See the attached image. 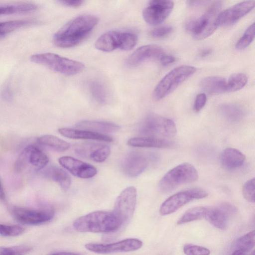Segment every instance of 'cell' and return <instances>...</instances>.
<instances>
[{
    "label": "cell",
    "mask_w": 255,
    "mask_h": 255,
    "mask_svg": "<svg viewBox=\"0 0 255 255\" xmlns=\"http://www.w3.org/2000/svg\"><path fill=\"white\" fill-rule=\"evenodd\" d=\"M137 41V34L132 31L111 30L99 37L95 46L98 50L103 52H111L117 49L128 51L135 46Z\"/></svg>",
    "instance_id": "5"
},
{
    "label": "cell",
    "mask_w": 255,
    "mask_h": 255,
    "mask_svg": "<svg viewBox=\"0 0 255 255\" xmlns=\"http://www.w3.org/2000/svg\"><path fill=\"white\" fill-rule=\"evenodd\" d=\"M128 144L136 147H153L169 148L174 146V143L168 140L152 137H133L128 141Z\"/></svg>",
    "instance_id": "24"
},
{
    "label": "cell",
    "mask_w": 255,
    "mask_h": 255,
    "mask_svg": "<svg viewBox=\"0 0 255 255\" xmlns=\"http://www.w3.org/2000/svg\"><path fill=\"white\" fill-rule=\"evenodd\" d=\"M174 3L171 0H150L143 11V19L149 24H159L170 15Z\"/></svg>",
    "instance_id": "13"
},
{
    "label": "cell",
    "mask_w": 255,
    "mask_h": 255,
    "mask_svg": "<svg viewBox=\"0 0 255 255\" xmlns=\"http://www.w3.org/2000/svg\"><path fill=\"white\" fill-rule=\"evenodd\" d=\"M255 23H252L246 29L242 36L239 39L236 45V48L239 50L247 48L255 38Z\"/></svg>",
    "instance_id": "35"
},
{
    "label": "cell",
    "mask_w": 255,
    "mask_h": 255,
    "mask_svg": "<svg viewBox=\"0 0 255 255\" xmlns=\"http://www.w3.org/2000/svg\"><path fill=\"white\" fill-rule=\"evenodd\" d=\"M172 27L170 25L161 26L151 30L149 34L154 38H163L168 35L172 32Z\"/></svg>",
    "instance_id": "40"
},
{
    "label": "cell",
    "mask_w": 255,
    "mask_h": 255,
    "mask_svg": "<svg viewBox=\"0 0 255 255\" xmlns=\"http://www.w3.org/2000/svg\"><path fill=\"white\" fill-rule=\"evenodd\" d=\"M159 60L162 65L166 66L174 62L176 58L173 56L164 53Z\"/></svg>",
    "instance_id": "43"
},
{
    "label": "cell",
    "mask_w": 255,
    "mask_h": 255,
    "mask_svg": "<svg viewBox=\"0 0 255 255\" xmlns=\"http://www.w3.org/2000/svg\"><path fill=\"white\" fill-rule=\"evenodd\" d=\"M24 229L18 225L0 224V235L5 237H14L23 233Z\"/></svg>",
    "instance_id": "38"
},
{
    "label": "cell",
    "mask_w": 255,
    "mask_h": 255,
    "mask_svg": "<svg viewBox=\"0 0 255 255\" xmlns=\"http://www.w3.org/2000/svg\"><path fill=\"white\" fill-rule=\"evenodd\" d=\"M196 71L195 67L181 65L168 72L155 87L153 97L159 100L173 92L180 84L191 77Z\"/></svg>",
    "instance_id": "7"
},
{
    "label": "cell",
    "mask_w": 255,
    "mask_h": 255,
    "mask_svg": "<svg viewBox=\"0 0 255 255\" xmlns=\"http://www.w3.org/2000/svg\"><path fill=\"white\" fill-rule=\"evenodd\" d=\"M142 246V242L137 239L130 238L109 244L89 243L85 248L91 252L101 254L117 252H128L137 250Z\"/></svg>",
    "instance_id": "15"
},
{
    "label": "cell",
    "mask_w": 255,
    "mask_h": 255,
    "mask_svg": "<svg viewBox=\"0 0 255 255\" xmlns=\"http://www.w3.org/2000/svg\"><path fill=\"white\" fill-rule=\"evenodd\" d=\"M163 50L155 45H145L139 47L127 59L126 65L128 67L136 66L149 59H158L164 54Z\"/></svg>",
    "instance_id": "19"
},
{
    "label": "cell",
    "mask_w": 255,
    "mask_h": 255,
    "mask_svg": "<svg viewBox=\"0 0 255 255\" xmlns=\"http://www.w3.org/2000/svg\"><path fill=\"white\" fill-rule=\"evenodd\" d=\"M141 134L148 137H172L177 132L175 123L170 119L154 114L146 116L139 128Z\"/></svg>",
    "instance_id": "8"
},
{
    "label": "cell",
    "mask_w": 255,
    "mask_h": 255,
    "mask_svg": "<svg viewBox=\"0 0 255 255\" xmlns=\"http://www.w3.org/2000/svg\"><path fill=\"white\" fill-rule=\"evenodd\" d=\"M200 86L203 90L211 94H218L227 92V81L221 77H206L201 80Z\"/></svg>",
    "instance_id": "27"
},
{
    "label": "cell",
    "mask_w": 255,
    "mask_h": 255,
    "mask_svg": "<svg viewBox=\"0 0 255 255\" xmlns=\"http://www.w3.org/2000/svg\"><path fill=\"white\" fill-rule=\"evenodd\" d=\"M251 255H255V251H253Z\"/></svg>",
    "instance_id": "49"
},
{
    "label": "cell",
    "mask_w": 255,
    "mask_h": 255,
    "mask_svg": "<svg viewBox=\"0 0 255 255\" xmlns=\"http://www.w3.org/2000/svg\"><path fill=\"white\" fill-rule=\"evenodd\" d=\"M32 19L14 20L0 22V36L5 35L19 28L34 24Z\"/></svg>",
    "instance_id": "32"
},
{
    "label": "cell",
    "mask_w": 255,
    "mask_h": 255,
    "mask_svg": "<svg viewBox=\"0 0 255 255\" xmlns=\"http://www.w3.org/2000/svg\"><path fill=\"white\" fill-rule=\"evenodd\" d=\"M58 2L67 7H78L83 4L84 1L79 0H58Z\"/></svg>",
    "instance_id": "42"
},
{
    "label": "cell",
    "mask_w": 255,
    "mask_h": 255,
    "mask_svg": "<svg viewBox=\"0 0 255 255\" xmlns=\"http://www.w3.org/2000/svg\"><path fill=\"white\" fill-rule=\"evenodd\" d=\"M237 211L234 205L223 202L214 207H207L204 218L215 227L225 230L228 226L230 218Z\"/></svg>",
    "instance_id": "14"
},
{
    "label": "cell",
    "mask_w": 255,
    "mask_h": 255,
    "mask_svg": "<svg viewBox=\"0 0 255 255\" xmlns=\"http://www.w3.org/2000/svg\"><path fill=\"white\" fill-rule=\"evenodd\" d=\"M50 255H83L78 253L68 252H60L52 254Z\"/></svg>",
    "instance_id": "45"
},
{
    "label": "cell",
    "mask_w": 255,
    "mask_h": 255,
    "mask_svg": "<svg viewBox=\"0 0 255 255\" xmlns=\"http://www.w3.org/2000/svg\"><path fill=\"white\" fill-rule=\"evenodd\" d=\"M98 21V18L92 14H84L75 17L54 34V44L63 48L77 45L89 35Z\"/></svg>",
    "instance_id": "1"
},
{
    "label": "cell",
    "mask_w": 255,
    "mask_h": 255,
    "mask_svg": "<svg viewBox=\"0 0 255 255\" xmlns=\"http://www.w3.org/2000/svg\"><path fill=\"white\" fill-rule=\"evenodd\" d=\"M219 111L222 116L226 120L231 122H239L245 115L243 108L234 104H223L220 106Z\"/></svg>",
    "instance_id": "28"
},
{
    "label": "cell",
    "mask_w": 255,
    "mask_h": 255,
    "mask_svg": "<svg viewBox=\"0 0 255 255\" xmlns=\"http://www.w3.org/2000/svg\"><path fill=\"white\" fill-rule=\"evenodd\" d=\"M136 190L133 186L125 189L117 197L112 212L122 225L132 218L136 203Z\"/></svg>",
    "instance_id": "10"
},
{
    "label": "cell",
    "mask_w": 255,
    "mask_h": 255,
    "mask_svg": "<svg viewBox=\"0 0 255 255\" xmlns=\"http://www.w3.org/2000/svg\"><path fill=\"white\" fill-rule=\"evenodd\" d=\"M122 223L113 212L97 211L80 217L73 223L74 228L79 232L111 233L117 231Z\"/></svg>",
    "instance_id": "2"
},
{
    "label": "cell",
    "mask_w": 255,
    "mask_h": 255,
    "mask_svg": "<svg viewBox=\"0 0 255 255\" xmlns=\"http://www.w3.org/2000/svg\"><path fill=\"white\" fill-rule=\"evenodd\" d=\"M208 1H200V0H194V1H188V3L189 5L193 6H199L201 5L204 4L208 3Z\"/></svg>",
    "instance_id": "44"
},
{
    "label": "cell",
    "mask_w": 255,
    "mask_h": 255,
    "mask_svg": "<svg viewBox=\"0 0 255 255\" xmlns=\"http://www.w3.org/2000/svg\"><path fill=\"white\" fill-rule=\"evenodd\" d=\"M2 93V96L5 98H9V97L11 96L10 92H9V89L7 88L5 89Z\"/></svg>",
    "instance_id": "48"
},
{
    "label": "cell",
    "mask_w": 255,
    "mask_h": 255,
    "mask_svg": "<svg viewBox=\"0 0 255 255\" xmlns=\"http://www.w3.org/2000/svg\"><path fill=\"white\" fill-rule=\"evenodd\" d=\"M198 172L191 164L184 163L167 172L159 183V188L163 192L172 191L178 186L197 180Z\"/></svg>",
    "instance_id": "6"
},
{
    "label": "cell",
    "mask_w": 255,
    "mask_h": 255,
    "mask_svg": "<svg viewBox=\"0 0 255 255\" xmlns=\"http://www.w3.org/2000/svg\"><path fill=\"white\" fill-rule=\"evenodd\" d=\"M208 193L201 188H195L177 193L167 199L161 205L159 213L162 216L172 214L194 199L206 197Z\"/></svg>",
    "instance_id": "11"
},
{
    "label": "cell",
    "mask_w": 255,
    "mask_h": 255,
    "mask_svg": "<svg viewBox=\"0 0 255 255\" xmlns=\"http://www.w3.org/2000/svg\"><path fill=\"white\" fill-rule=\"evenodd\" d=\"M90 95L97 103L103 104L108 100V93L105 85L96 80L90 81L88 84Z\"/></svg>",
    "instance_id": "30"
},
{
    "label": "cell",
    "mask_w": 255,
    "mask_h": 255,
    "mask_svg": "<svg viewBox=\"0 0 255 255\" xmlns=\"http://www.w3.org/2000/svg\"><path fill=\"white\" fill-rule=\"evenodd\" d=\"M255 245V231H252L238 239L231 255H249Z\"/></svg>",
    "instance_id": "26"
},
{
    "label": "cell",
    "mask_w": 255,
    "mask_h": 255,
    "mask_svg": "<svg viewBox=\"0 0 255 255\" xmlns=\"http://www.w3.org/2000/svg\"><path fill=\"white\" fill-rule=\"evenodd\" d=\"M30 60L43 65L51 70L66 75H74L81 72L84 64L79 61L47 52L32 55Z\"/></svg>",
    "instance_id": "4"
},
{
    "label": "cell",
    "mask_w": 255,
    "mask_h": 255,
    "mask_svg": "<svg viewBox=\"0 0 255 255\" xmlns=\"http://www.w3.org/2000/svg\"><path fill=\"white\" fill-rule=\"evenodd\" d=\"M59 133L67 138L76 139H91L111 142L112 138L105 134L99 133L85 129H77L68 128L58 129Z\"/></svg>",
    "instance_id": "21"
},
{
    "label": "cell",
    "mask_w": 255,
    "mask_h": 255,
    "mask_svg": "<svg viewBox=\"0 0 255 255\" xmlns=\"http://www.w3.org/2000/svg\"><path fill=\"white\" fill-rule=\"evenodd\" d=\"M59 163L73 175L83 179L91 178L96 175L97 169L91 164L71 156H64L58 159Z\"/></svg>",
    "instance_id": "17"
},
{
    "label": "cell",
    "mask_w": 255,
    "mask_h": 255,
    "mask_svg": "<svg viewBox=\"0 0 255 255\" xmlns=\"http://www.w3.org/2000/svg\"><path fill=\"white\" fill-rule=\"evenodd\" d=\"M206 207H196L187 210L178 220L177 224L181 225L201 219L204 217L206 211Z\"/></svg>",
    "instance_id": "33"
},
{
    "label": "cell",
    "mask_w": 255,
    "mask_h": 255,
    "mask_svg": "<svg viewBox=\"0 0 255 255\" xmlns=\"http://www.w3.org/2000/svg\"><path fill=\"white\" fill-rule=\"evenodd\" d=\"M5 198V193L3 186L0 181V200H3Z\"/></svg>",
    "instance_id": "47"
},
{
    "label": "cell",
    "mask_w": 255,
    "mask_h": 255,
    "mask_svg": "<svg viewBox=\"0 0 255 255\" xmlns=\"http://www.w3.org/2000/svg\"><path fill=\"white\" fill-rule=\"evenodd\" d=\"M43 173L46 178L58 183L63 190L66 191L70 187L71 177L62 168L56 166H52L45 170Z\"/></svg>",
    "instance_id": "25"
},
{
    "label": "cell",
    "mask_w": 255,
    "mask_h": 255,
    "mask_svg": "<svg viewBox=\"0 0 255 255\" xmlns=\"http://www.w3.org/2000/svg\"><path fill=\"white\" fill-rule=\"evenodd\" d=\"M246 157L243 153L233 148L225 149L221 156L222 165L228 170H235L241 167Z\"/></svg>",
    "instance_id": "22"
},
{
    "label": "cell",
    "mask_w": 255,
    "mask_h": 255,
    "mask_svg": "<svg viewBox=\"0 0 255 255\" xmlns=\"http://www.w3.org/2000/svg\"><path fill=\"white\" fill-rule=\"evenodd\" d=\"M77 154L97 162H104L109 156L110 147L108 145L96 142H86L75 148Z\"/></svg>",
    "instance_id": "18"
},
{
    "label": "cell",
    "mask_w": 255,
    "mask_h": 255,
    "mask_svg": "<svg viewBox=\"0 0 255 255\" xmlns=\"http://www.w3.org/2000/svg\"><path fill=\"white\" fill-rule=\"evenodd\" d=\"M148 161L142 153L131 151L125 157L122 163V168L126 175L135 177L140 174L146 168Z\"/></svg>",
    "instance_id": "20"
},
{
    "label": "cell",
    "mask_w": 255,
    "mask_h": 255,
    "mask_svg": "<svg viewBox=\"0 0 255 255\" xmlns=\"http://www.w3.org/2000/svg\"><path fill=\"white\" fill-rule=\"evenodd\" d=\"M248 77L242 73H237L231 75L227 81V92L238 91L247 84Z\"/></svg>",
    "instance_id": "34"
},
{
    "label": "cell",
    "mask_w": 255,
    "mask_h": 255,
    "mask_svg": "<svg viewBox=\"0 0 255 255\" xmlns=\"http://www.w3.org/2000/svg\"><path fill=\"white\" fill-rule=\"evenodd\" d=\"M37 141L39 144L57 151H64L70 147V144L68 142L53 135H42L37 139Z\"/></svg>",
    "instance_id": "29"
},
{
    "label": "cell",
    "mask_w": 255,
    "mask_h": 255,
    "mask_svg": "<svg viewBox=\"0 0 255 255\" xmlns=\"http://www.w3.org/2000/svg\"><path fill=\"white\" fill-rule=\"evenodd\" d=\"M211 52V49L209 48L204 49L202 50L199 54V56L201 57H206L209 55Z\"/></svg>",
    "instance_id": "46"
},
{
    "label": "cell",
    "mask_w": 255,
    "mask_h": 255,
    "mask_svg": "<svg viewBox=\"0 0 255 255\" xmlns=\"http://www.w3.org/2000/svg\"><path fill=\"white\" fill-rule=\"evenodd\" d=\"M222 4L221 1H215L202 16L188 21L186 28L195 39H204L215 31Z\"/></svg>",
    "instance_id": "3"
},
{
    "label": "cell",
    "mask_w": 255,
    "mask_h": 255,
    "mask_svg": "<svg viewBox=\"0 0 255 255\" xmlns=\"http://www.w3.org/2000/svg\"><path fill=\"white\" fill-rule=\"evenodd\" d=\"M207 100L206 95L205 93H200L196 97L193 109L196 112H199L205 105Z\"/></svg>",
    "instance_id": "41"
},
{
    "label": "cell",
    "mask_w": 255,
    "mask_h": 255,
    "mask_svg": "<svg viewBox=\"0 0 255 255\" xmlns=\"http://www.w3.org/2000/svg\"><path fill=\"white\" fill-rule=\"evenodd\" d=\"M54 209L50 205L39 208L15 207L12 210L13 217L18 222L26 225H35L50 221L54 216Z\"/></svg>",
    "instance_id": "9"
},
{
    "label": "cell",
    "mask_w": 255,
    "mask_h": 255,
    "mask_svg": "<svg viewBox=\"0 0 255 255\" xmlns=\"http://www.w3.org/2000/svg\"><path fill=\"white\" fill-rule=\"evenodd\" d=\"M254 0L244 1L221 12L218 16L219 25L233 24L248 14L255 7Z\"/></svg>",
    "instance_id": "16"
},
{
    "label": "cell",
    "mask_w": 255,
    "mask_h": 255,
    "mask_svg": "<svg viewBox=\"0 0 255 255\" xmlns=\"http://www.w3.org/2000/svg\"><path fill=\"white\" fill-rule=\"evenodd\" d=\"M37 6L31 3H20L0 6V15L35 10Z\"/></svg>",
    "instance_id": "31"
},
{
    "label": "cell",
    "mask_w": 255,
    "mask_h": 255,
    "mask_svg": "<svg viewBox=\"0 0 255 255\" xmlns=\"http://www.w3.org/2000/svg\"><path fill=\"white\" fill-rule=\"evenodd\" d=\"M76 127L81 129L102 134L114 133L120 128V126L113 123L96 121H82L77 123Z\"/></svg>",
    "instance_id": "23"
},
{
    "label": "cell",
    "mask_w": 255,
    "mask_h": 255,
    "mask_svg": "<svg viewBox=\"0 0 255 255\" xmlns=\"http://www.w3.org/2000/svg\"><path fill=\"white\" fill-rule=\"evenodd\" d=\"M183 252L186 255H209L210 251L204 247L186 244L183 247Z\"/></svg>",
    "instance_id": "39"
},
{
    "label": "cell",
    "mask_w": 255,
    "mask_h": 255,
    "mask_svg": "<svg viewBox=\"0 0 255 255\" xmlns=\"http://www.w3.org/2000/svg\"><path fill=\"white\" fill-rule=\"evenodd\" d=\"M30 247L19 245L10 247H0V255H24L31 250Z\"/></svg>",
    "instance_id": "36"
},
{
    "label": "cell",
    "mask_w": 255,
    "mask_h": 255,
    "mask_svg": "<svg viewBox=\"0 0 255 255\" xmlns=\"http://www.w3.org/2000/svg\"><path fill=\"white\" fill-rule=\"evenodd\" d=\"M255 180L253 178L249 180L244 185L242 190L244 198L249 202L254 203L255 202Z\"/></svg>",
    "instance_id": "37"
},
{
    "label": "cell",
    "mask_w": 255,
    "mask_h": 255,
    "mask_svg": "<svg viewBox=\"0 0 255 255\" xmlns=\"http://www.w3.org/2000/svg\"><path fill=\"white\" fill-rule=\"evenodd\" d=\"M47 156L39 148L33 145L26 146L20 153L15 163L17 172H21L27 168L36 170L44 168L48 164Z\"/></svg>",
    "instance_id": "12"
}]
</instances>
